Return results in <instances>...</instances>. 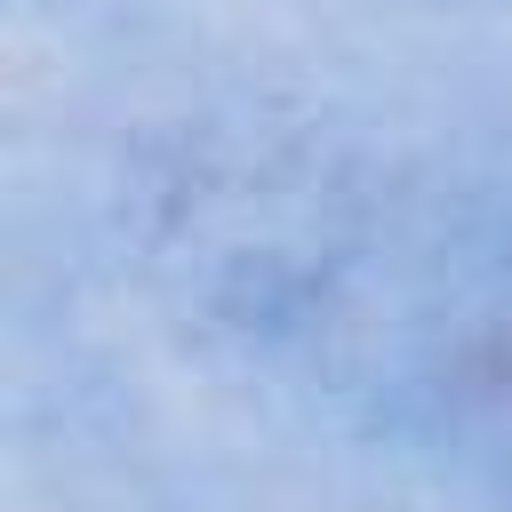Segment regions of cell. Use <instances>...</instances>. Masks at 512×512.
Wrapping results in <instances>:
<instances>
[{
  "label": "cell",
  "mask_w": 512,
  "mask_h": 512,
  "mask_svg": "<svg viewBox=\"0 0 512 512\" xmlns=\"http://www.w3.org/2000/svg\"><path fill=\"white\" fill-rule=\"evenodd\" d=\"M216 304L280 360L512 496V232L464 208L232 184Z\"/></svg>",
  "instance_id": "obj_1"
}]
</instances>
